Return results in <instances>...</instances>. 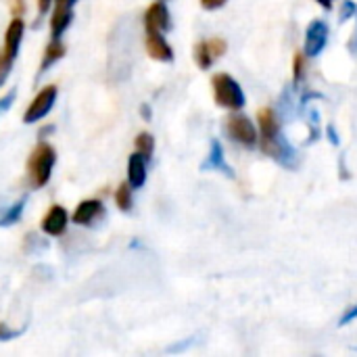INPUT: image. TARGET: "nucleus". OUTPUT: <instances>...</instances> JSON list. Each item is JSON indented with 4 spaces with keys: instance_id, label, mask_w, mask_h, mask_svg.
<instances>
[{
    "instance_id": "nucleus-1",
    "label": "nucleus",
    "mask_w": 357,
    "mask_h": 357,
    "mask_svg": "<svg viewBox=\"0 0 357 357\" xmlns=\"http://www.w3.org/2000/svg\"><path fill=\"white\" fill-rule=\"evenodd\" d=\"M54 163H56V151L50 144L40 142L31 151V155L27 159V176H29L33 188H42L48 184Z\"/></svg>"
},
{
    "instance_id": "nucleus-2",
    "label": "nucleus",
    "mask_w": 357,
    "mask_h": 357,
    "mask_svg": "<svg viewBox=\"0 0 357 357\" xmlns=\"http://www.w3.org/2000/svg\"><path fill=\"white\" fill-rule=\"evenodd\" d=\"M213 88V98L222 109L228 111H241L245 107V92L241 84L230 75V73H218L211 79Z\"/></svg>"
},
{
    "instance_id": "nucleus-3",
    "label": "nucleus",
    "mask_w": 357,
    "mask_h": 357,
    "mask_svg": "<svg viewBox=\"0 0 357 357\" xmlns=\"http://www.w3.org/2000/svg\"><path fill=\"white\" fill-rule=\"evenodd\" d=\"M226 134L230 140H234L236 144H243L247 149H253L259 142V136H257L253 121L243 113H232L226 119Z\"/></svg>"
},
{
    "instance_id": "nucleus-4",
    "label": "nucleus",
    "mask_w": 357,
    "mask_h": 357,
    "mask_svg": "<svg viewBox=\"0 0 357 357\" xmlns=\"http://www.w3.org/2000/svg\"><path fill=\"white\" fill-rule=\"evenodd\" d=\"M228 50V42L224 38H211V40H201L195 46V63L199 69L207 71L220 56H224Z\"/></svg>"
},
{
    "instance_id": "nucleus-5",
    "label": "nucleus",
    "mask_w": 357,
    "mask_h": 357,
    "mask_svg": "<svg viewBox=\"0 0 357 357\" xmlns=\"http://www.w3.org/2000/svg\"><path fill=\"white\" fill-rule=\"evenodd\" d=\"M54 100H56V86H46L42 88L36 98L29 102L27 111L23 113V123H36L40 121L42 117H46L50 113V109L54 107Z\"/></svg>"
},
{
    "instance_id": "nucleus-6",
    "label": "nucleus",
    "mask_w": 357,
    "mask_h": 357,
    "mask_svg": "<svg viewBox=\"0 0 357 357\" xmlns=\"http://www.w3.org/2000/svg\"><path fill=\"white\" fill-rule=\"evenodd\" d=\"M328 44V25L320 19H314L305 31V56H318Z\"/></svg>"
},
{
    "instance_id": "nucleus-7",
    "label": "nucleus",
    "mask_w": 357,
    "mask_h": 357,
    "mask_svg": "<svg viewBox=\"0 0 357 357\" xmlns=\"http://www.w3.org/2000/svg\"><path fill=\"white\" fill-rule=\"evenodd\" d=\"M144 27L146 31H169L172 29V17L165 6V2H153L144 13Z\"/></svg>"
},
{
    "instance_id": "nucleus-8",
    "label": "nucleus",
    "mask_w": 357,
    "mask_h": 357,
    "mask_svg": "<svg viewBox=\"0 0 357 357\" xmlns=\"http://www.w3.org/2000/svg\"><path fill=\"white\" fill-rule=\"evenodd\" d=\"M259 146L268 157H272V159L280 161L282 165L291 167V161L295 159V151L291 149V144L284 140L282 134L276 136V138H270V140H259Z\"/></svg>"
},
{
    "instance_id": "nucleus-9",
    "label": "nucleus",
    "mask_w": 357,
    "mask_h": 357,
    "mask_svg": "<svg viewBox=\"0 0 357 357\" xmlns=\"http://www.w3.org/2000/svg\"><path fill=\"white\" fill-rule=\"evenodd\" d=\"M67 224H69V215H67L65 207L52 205L48 209V213L42 218V232L48 236H61L67 230Z\"/></svg>"
},
{
    "instance_id": "nucleus-10",
    "label": "nucleus",
    "mask_w": 357,
    "mask_h": 357,
    "mask_svg": "<svg viewBox=\"0 0 357 357\" xmlns=\"http://www.w3.org/2000/svg\"><path fill=\"white\" fill-rule=\"evenodd\" d=\"M201 172H222L228 178H234V169L226 163L224 149H222L220 140H211V149H209L205 161L201 163Z\"/></svg>"
},
{
    "instance_id": "nucleus-11",
    "label": "nucleus",
    "mask_w": 357,
    "mask_h": 357,
    "mask_svg": "<svg viewBox=\"0 0 357 357\" xmlns=\"http://www.w3.org/2000/svg\"><path fill=\"white\" fill-rule=\"evenodd\" d=\"M146 52L151 59L161 63L174 61V48L167 44L161 31H146Z\"/></svg>"
},
{
    "instance_id": "nucleus-12",
    "label": "nucleus",
    "mask_w": 357,
    "mask_h": 357,
    "mask_svg": "<svg viewBox=\"0 0 357 357\" xmlns=\"http://www.w3.org/2000/svg\"><path fill=\"white\" fill-rule=\"evenodd\" d=\"M23 31H25V25L21 21V17H13V21L8 23L6 27V33H4V54L8 59H17L19 54V46H21V40H23Z\"/></svg>"
},
{
    "instance_id": "nucleus-13",
    "label": "nucleus",
    "mask_w": 357,
    "mask_h": 357,
    "mask_svg": "<svg viewBox=\"0 0 357 357\" xmlns=\"http://www.w3.org/2000/svg\"><path fill=\"white\" fill-rule=\"evenodd\" d=\"M71 21H73V6L56 4L54 10H52V17H50V33H52V40H61V36L67 31V27L71 25Z\"/></svg>"
},
{
    "instance_id": "nucleus-14",
    "label": "nucleus",
    "mask_w": 357,
    "mask_h": 357,
    "mask_svg": "<svg viewBox=\"0 0 357 357\" xmlns=\"http://www.w3.org/2000/svg\"><path fill=\"white\" fill-rule=\"evenodd\" d=\"M257 126H259V140H270V138H276L282 134L274 109H268V107L261 109L257 115Z\"/></svg>"
},
{
    "instance_id": "nucleus-15",
    "label": "nucleus",
    "mask_w": 357,
    "mask_h": 357,
    "mask_svg": "<svg viewBox=\"0 0 357 357\" xmlns=\"http://www.w3.org/2000/svg\"><path fill=\"white\" fill-rule=\"evenodd\" d=\"M128 182L132 188H142L146 182V159L138 151L128 159Z\"/></svg>"
},
{
    "instance_id": "nucleus-16",
    "label": "nucleus",
    "mask_w": 357,
    "mask_h": 357,
    "mask_svg": "<svg viewBox=\"0 0 357 357\" xmlns=\"http://www.w3.org/2000/svg\"><path fill=\"white\" fill-rule=\"evenodd\" d=\"M102 213V203L96 201V199H88V201H82L75 211H73V222L77 226H90L98 215Z\"/></svg>"
},
{
    "instance_id": "nucleus-17",
    "label": "nucleus",
    "mask_w": 357,
    "mask_h": 357,
    "mask_svg": "<svg viewBox=\"0 0 357 357\" xmlns=\"http://www.w3.org/2000/svg\"><path fill=\"white\" fill-rule=\"evenodd\" d=\"M65 52H67V48H65V44L61 42V40H52L48 46H46V50H44V56H42V63H40V73L38 75H42L48 67H52L59 59H63L65 56Z\"/></svg>"
},
{
    "instance_id": "nucleus-18",
    "label": "nucleus",
    "mask_w": 357,
    "mask_h": 357,
    "mask_svg": "<svg viewBox=\"0 0 357 357\" xmlns=\"http://www.w3.org/2000/svg\"><path fill=\"white\" fill-rule=\"evenodd\" d=\"M25 203H27V195L21 197L17 203L8 205L2 213H0V228H6V226H13L21 220L23 215V209H25Z\"/></svg>"
},
{
    "instance_id": "nucleus-19",
    "label": "nucleus",
    "mask_w": 357,
    "mask_h": 357,
    "mask_svg": "<svg viewBox=\"0 0 357 357\" xmlns=\"http://www.w3.org/2000/svg\"><path fill=\"white\" fill-rule=\"evenodd\" d=\"M134 144H136V151H138L146 161L153 157V153H155V138H153L149 132H140V134L136 136Z\"/></svg>"
},
{
    "instance_id": "nucleus-20",
    "label": "nucleus",
    "mask_w": 357,
    "mask_h": 357,
    "mask_svg": "<svg viewBox=\"0 0 357 357\" xmlns=\"http://www.w3.org/2000/svg\"><path fill=\"white\" fill-rule=\"evenodd\" d=\"M132 186L130 182H121L115 190V205L121 209V211H130L132 209Z\"/></svg>"
},
{
    "instance_id": "nucleus-21",
    "label": "nucleus",
    "mask_w": 357,
    "mask_h": 357,
    "mask_svg": "<svg viewBox=\"0 0 357 357\" xmlns=\"http://www.w3.org/2000/svg\"><path fill=\"white\" fill-rule=\"evenodd\" d=\"M305 75V52H297L293 59V79L301 82Z\"/></svg>"
},
{
    "instance_id": "nucleus-22",
    "label": "nucleus",
    "mask_w": 357,
    "mask_h": 357,
    "mask_svg": "<svg viewBox=\"0 0 357 357\" xmlns=\"http://www.w3.org/2000/svg\"><path fill=\"white\" fill-rule=\"evenodd\" d=\"M13 59H8L6 54H4V50H0V88H2V84L6 82V77H8V73H10V67H13Z\"/></svg>"
},
{
    "instance_id": "nucleus-23",
    "label": "nucleus",
    "mask_w": 357,
    "mask_h": 357,
    "mask_svg": "<svg viewBox=\"0 0 357 357\" xmlns=\"http://www.w3.org/2000/svg\"><path fill=\"white\" fill-rule=\"evenodd\" d=\"M23 333H25V328H21V331H13V328H8L6 324H0V343H4V341H13V339L21 337Z\"/></svg>"
},
{
    "instance_id": "nucleus-24",
    "label": "nucleus",
    "mask_w": 357,
    "mask_h": 357,
    "mask_svg": "<svg viewBox=\"0 0 357 357\" xmlns=\"http://www.w3.org/2000/svg\"><path fill=\"white\" fill-rule=\"evenodd\" d=\"M343 10H341V15H339V19L341 21H347L351 15H356L357 13V4H354L351 0H343V6H341Z\"/></svg>"
},
{
    "instance_id": "nucleus-25",
    "label": "nucleus",
    "mask_w": 357,
    "mask_h": 357,
    "mask_svg": "<svg viewBox=\"0 0 357 357\" xmlns=\"http://www.w3.org/2000/svg\"><path fill=\"white\" fill-rule=\"evenodd\" d=\"M15 96H17V92H15V90H10L6 96H2V98H0V117H2V115H4V113L10 109V105H13Z\"/></svg>"
},
{
    "instance_id": "nucleus-26",
    "label": "nucleus",
    "mask_w": 357,
    "mask_h": 357,
    "mask_svg": "<svg viewBox=\"0 0 357 357\" xmlns=\"http://www.w3.org/2000/svg\"><path fill=\"white\" fill-rule=\"evenodd\" d=\"M354 320H357V303L356 305H351V307L343 314V318L339 320V326H347V324L354 322Z\"/></svg>"
},
{
    "instance_id": "nucleus-27",
    "label": "nucleus",
    "mask_w": 357,
    "mask_h": 357,
    "mask_svg": "<svg viewBox=\"0 0 357 357\" xmlns=\"http://www.w3.org/2000/svg\"><path fill=\"white\" fill-rule=\"evenodd\" d=\"M226 2H228V0H201L203 8H207V10H218V8H222Z\"/></svg>"
},
{
    "instance_id": "nucleus-28",
    "label": "nucleus",
    "mask_w": 357,
    "mask_h": 357,
    "mask_svg": "<svg viewBox=\"0 0 357 357\" xmlns=\"http://www.w3.org/2000/svg\"><path fill=\"white\" fill-rule=\"evenodd\" d=\"M52 0H38V8H40V15H46L48 13V6H50Z\"/></svg>"
},
{
    "instance_id": "nucleus-29",
    "label": "nucleus",
    "mask_w": 357,
    "mask_h": 357,
    "mask_svg": "<svg viewBox=\"0 0 357 357\" xmlns=\"http://www.w3.org/2000/svg\"><path fill=\"white\" fill-rule=\"evenodd\" d=\"M21 13H23V0H17V4L13 2V15L19 17Z\"/></svg>"
},
{
    "instance_id": "nucleus-30",
    "label": "nucleus",
    "mask_w": 357,
    "mask_h": 357,
    "mask_svg": "<svg viewBox=\"0 0 357 357\" xmlns=\"http://www.w3.org/2000/svg\"><path fill=\"white\" fill-rule=\"evenodd\" d=\"M349 50L357 52V27L356 31H354V36H351V40H349Z\"/></svg>"
},
{
    "instance_id": "nucleus-31",
    "label": "nucleus",
    "mask_w": 357,
    "mask_h": 357,
    "mask_svg": "<svg viewBox=\"0 0 357 357\" xmlns=\"http://www.w3.org/2000/svg\"><path fill=\"white\" fill-rule=\"evenodd\" d=\"M328 136H331L333 144H339V136H337V132H335V128H333V126H328Z\"/></svg>"
},
{
    "instance_id": "nucleus-32",
    "label": "nucleus",
    "mask_w": 357,
    "mask_h": 357,
    "mask_svg": "<svg viewBox=\"0 0 357 357\" xmlns=\"http://www.w3.org/2000/svg\"><path fill=\"white\" fill-rule=\"evenodd\" d=\"M316 2H318L320 6H324V8L328 10V8H333V2H335V0H316Z\"/></svg>"
},
{
    "instance_id": "nucleus-33",
    "label": "nucleus",
    "mask_w": 357,
    "mask_h": 357,
    "mask_svg": "<svg viewBox=\"0 0 357 357\" xmlns=\"http://www.w3.org/2000/svg\"><path fill=\"white\" fill-rule=\"evenodd\" d=\"M54 2H56V4H63V6H73L77 0H54Z\"/></svg>"
},
{
    "instance_id": "nucleus-34",
    "label": "nucleus",
    "mask_w": 357,
    "mask_h": 357,
    "mask_svg": "<svg viewBox=\"0 0 357 357\" xmlns=\"http://www.w3.org/2000/svg\"><path fill=\"white\" fill-rule=\"evenodd\" d=\"M140 111H142V117H144V119H149V117H151V109H149L146 105H142V109H140Z\"/></svg>"
}]
</instances>
